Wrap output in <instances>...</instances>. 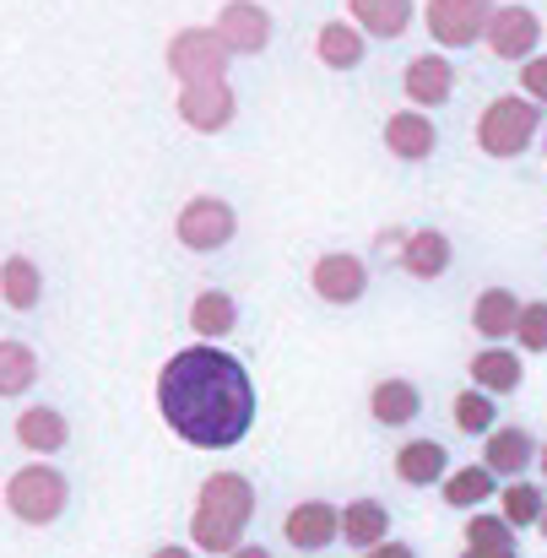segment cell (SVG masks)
<instances>
[{
	"label": "cell",
	"mask_w": 547,
	"mask_h": 558,
	"mask_svg": "<svg viewBox=\"0 0 547 558\" xmlns=\"http://www.w3.org/2000/svg\"><path fill=\"white\" fill-rule=\"evenodd\" d=\"M158 412L195 450H228L255 423V379L222 348H184L158 374Z\"/></svg>",
	"instance_id": "cell-1"
},
{
	"label": "cell",
	"mask_w": 547,
	"mask_h": 558,
	"mask_svg": "<svg viewBox=\"0 0 547 558\" xmlns=\"http://www.w3.org/2000/svg\"><path fill=\"white\" fill-rule=\"evenodd\" d=\"M250 515H255V483L244 472H217L195 494L190 537H195L200 554H233V548H244Z\"/></svg>",
	"instance_id": "cell-2"
},
{
	"label": "cell",
	"mask_w": 547,
	"mask_h": 558,
	"mask_svg": "<svg viewBox=\"0 0 547 558\" xmlns=\"http://www.w3.org/2000/svg\"><path fill=\"white\" fill-rule=\"evenodd\" d=\"M543 131H547L543 104L505 93V98H494V104L483 109V120H477V147H483L488 158H521Z\"/></svg>",
	"instance_id": "cell-3"
},
{
	"label": "cell",
	"mask_w": 547,
	"mask_h": 558,
	"mask_svg": "<svg viewBox=\"0 0 547 558\" xmlns=\"http://www.w3.org/2000/svg\"><path fill=\"white\" fill-rule=\"evenodd\" d=\"M65 505H71V483H65V472H54V466H44V461L11 472V483H5V510H11L16 521H27V526L60 521Z\"/></svg>",
	"instance_id": "cell-4"
},
{
	"label": "cell",
	"mask_w": 547,
	"mask_h": 558,
	"mask_svg": "<svg viewBox=\"0 0 547 558\" xmlns=\"http://www.w3.org/2000/svg\"><path fill=\"white\" fill-rule=\"evenodd\" d=\"M228 49L217 38V27H180L169 38V71L180 76L184 87H200V82H228Z\"/></svg>",
	"instance_id": "cell-5"
},
{
	"label": "cell",
	"mask_w": 547,
	"mask_h": 558,
	"mask_svg": "<svg viewBox=\"0 0 547 558\" xmlns=\"http://www.w3.org/2000/svg\"><path fill=\"white\" fill-rule=\"evenodd\" d=\"M233 233H239V217H233V206L217 201V195H195V201H184V211L174 217V239H180L184 250H195V255L222 250Z\"/></svg>",
	"instance_id": "cell-6"
},
{
	"label": "cell",
	"mask_w": 547,
	"mask_h": 558,
	"mask_svg": "<svg viewBox=\"0 0 547 558\" xmlns=\"http://www.w3.org/2000/svg\"><path fill=\"white\" fill-rule=\"evenodd\" d=\"M488 16H494V0H428L423 11L428 38L445 49H472L488 33Z\"/></svg>",
	"instance_id": "cell-7"
},
{
	"label": "cell",
	"mask_w": 547,
	"mask_h": 558,
	"mask_svg": "<svg viewBox=\"0 0 547 558\" xmlns=\"http://www.w3.org/2000/svg\"><path fill=\"white\" fill-rule=\"evenodd\" d=\"M483 44L494 49V60H510V65L521 60L526 65L537 54V44H543V16L532 5H494Z\"/></svg>",
	"instance_id": "cell-8"
},
{
	"label": "cell",
	"mask_w": 547,
	"mask_h": 558,
	"mask_svg": "<svg viewBox=\"0 0 547 558\" xmlns=\"http://www.w3.org/2000/svg\"><path fill=\"white\" fill-rule=\"evenodd\" d=\"M180 120L190 131H200V136H217V131H228L233 125V114H239V98H233V87L228 82H200V87H180Z\"/></svg>",
	"instance_id": "cell-9"
},
{
	"label": "cell",
	"mask_w": 547,
	"mask_h": 558,
	"mask_svg": "<svg viewBox=\"0 0 547 558\" xmlns=\"http://www.w3.org/2000/svg\"><path fill=\"white\" fill-rule=\"evenodd\" d=\"M217 38L228 54H260L271 44V11L255 0H228L217 11Z\"/></svg>",
	"instance_id": "cell-10"
},
{
	"label": "cell",
	"mask_w": 547,
	"mask_h": 558,
	"mask_svg": "<svg viewBox=\"0 0 547 558\" xmlns=\"http://www.w3.org/2000/svg\"><path fill=\"white\" fill-rule=\"evenodd\" d=\"M282 537H288L299 554H320V548H331V543L342 537V510L326 505V499H304V505L288 510Z\"/></svg>",
	"instance_id": "cell-11"
},
{
	"label": "cell",
	"mask_w": 547,
	"mask_h": 558,
	"mask_svg": "<svg viewBox=\"0 0 547 558\" xmlns=\"http://www.w3.org/2000/svg\"><path fill=\"white\" fill-rule=\"evenodd\" d=\"M309 288H315L326 304H358V299L368 293V266L358 260V255H348V250H331V255L315 260Z\"/></svg>",
	"instance_id": "cell-12"
},
{
	"label": "cell",
	"mask_w": 547,
	"mask_h": 558,
	"mask_svg": "<svg viewBox=\"0 0 547 558\" xmlns=\"http://www.w3.org/2000/svg\"><path fill=\"white\" fill-rule=\"evenodd\" d=\"M401 93H406V104L412 109H439V104H450V93H455V65L445 60V54H417V60H406V71H401Z\"/></svg>",
	"instance_id": "cell-13"
},
{
	"label": "cell",
	"mask_w": 547,
	"mask_h": 558,
	"mask_svg": "<svg viewBox=\"0 0 547 558\" xmlns=\"http://www.w3.org/2000/svg\"><path fill=\"white\" fill-rule=\"evenodd\" d=\"M385 147H390V158H401V163H423V158H434L439 131H434V120H428L423 109H396V114L385 120Z\"/></svg>",
	"instance_id": "cell-14"
},
{
	"label": "cell",
	"mask_w": 547,
	"mask_h": 558,
	"mask_svg": "<svg viewBox=\"0 0 547 558\" xmlns=\"http://www.w3.org/2000/svg\"><path fill=\"white\" fill-rule=\"evenodd\" d=\"M543 450H537V434H526V428H494L488 439H483V466L494 472V477H526L532 472V461H537Z\"/></svg>",
	"instance_id": "cell-15"
},
{
	"label": "cell",
	"mask_w": 547,
	"mask_h": 558,
	"mask_svg": "<svg viewBox=\"0 0 547 558\" xmlns=\"http://www.w3.org/2000/svg\"><path fill=\"white\" fill-rule=\"evenodd\" d=\"M450 239L439 233V228H417V233H406V244H401V271L406 277H417V282H439L445 271H450Z\"/></svg>",
	"instance_id": "cell-16"
},
{
	"label": "cell",
	"mask_w": 547,
	"mask_h": 558,
	"mask_svg": "<svg viewBox=\"0 0 547 558\" xmlns=\"http://www.w3.org/2000/svg\"><path fill=\"white\" fill-rule=\"evenodd\" d=\"M521 304H526V299H515L510 288H483V293L472 299V331H477L483 342H505V337H515V326H521Z\"/></svg>",
	"instance_id": "cell-17"
},
{
	"label": "cell",
	"mask_w": 547,
	"mask_h": 558,
	"mask_svg": "<svg viewBox=\"0 0 547 558\" xmlns=\"http://www.w3.org/2000/svg\"><path fill=\"white\" fill-rule=\"evenodd\" d=\"M396 477L406 488H428V483H445L450 477V450L439 439H406L396 450Z\"/></svg>",
	"instance_id": "cell-18"
},
{
	"label": "cell",
	"mask_w": 547,
	"mask_h": 558,
	"mask_svg": "<svg viewBox=\"0 0 547 558\" xmlns=\"http://www.w3.org/2000/svg\"><path fill=\"white\" fill-rule=\"evenodd\" d=\"M412 16H417L412 0H348V22L364 38H401L412 27Z\"/></svg>",
	"instance_id": "cell-19"
},
{
	"label": "cell",
	"mask_w": 547,
	"mask_h": 558,
	"mask_svg": "<svg viewBox=\"0 0 547 558\" xmlns=\"http://www.w3.org/2000/svg\"><path fill=\"white\" fill-rule=\"evenodd\" d=\"M472 385L488 390V396H515L526 385V364L515 348H483L472 353Z\"/></svg>",
	"instance_id": "cell-20"
},
{
	"label": "cell",
	"mask_w": 547,
	"mask_h": 558,
	"mask_svg": "<svg viewBox=\"0 0 547 558\" xmlns=\"http://www.w3.org/2000/svg\"><path fill=\"white\" fill-rule=\"evenodd\" d=\"M368 412H374V423H385V428H406V423H417V412H423V390H417L412 379H379V385L368 390Z\"/></svg>",
	"instance_id": "cell-21"
},
{
	"label": "cell",
	"mask_w": 547,
	"mask_h": 558,
	"mask_svg": "<svg viewBox=\"0 0 547 558\" xmlns=\"http://www.w3.org/2000/svg\"><path fill=\"white\" fill-rule=\"evenodd\" d=\"M342 543L358 548V554H374L379 543H390V510H385L379 499L342 505Z\"/></svg>",
	"instance_id": "cell-22"
},
{
	"label": "cell",
	"mask_w": 547,
	"mask_h": 558,
	"mask_svg": "<svg viewBox=\"0 0 547 558\" xmlns=\"http://www.w3.org/2000/svg\"><path fill=\"white\" fill-rule=\"evenodd\" d=\"M315 54H320V65H331V71H358L368 54V38L353 22H326V27L315 33Z\"/></svg>",
	"instance_id": "cell-23"
},
{
	"label": "cell",
	"mask_w": 547,
	"mask_h": 558,
	"mask_svg": "<svg viewBox=\"0 0 547 558\" xmlns=\"http://www.w3.org/2000/svg\"><path fill=\"white\" fill-rule=\"evenodd\" d=\"M190 326H195L200 342H222V337L239 331V304H233L222 288H206V293L190 304Z\"/></svg>",
	"instance_id": "cell-24"
},
{
	"label": "cell",
	"mask_w": 547,
	"mask_h": 558,
	"mask_svg": "<svg viewBox=\"0 0 547 558\" xmlns=\"http://www.w3.org/2000/svg\"><path fill=\"white\" fill-rule=\"evenodd\" d=\"M16 439H22L33 456H54V450H65L71 423H65L54 407H33V412H22V417H16Z\"/></svg>",
	"instance_id": "cell-25"
},
{
	"label": "cell",
	"mask_w": 547,
	"mask_h": 558,
	"mask_svg": "<svg viewBox=\"0 0 547 558\" xmlns=\"http://www.w3.org/2000/svg\"><path fill=\"white\" fill-rule=\"evenodd\" d=\"M499 494V477L477 461V466H461V472H450L445 483H439V499L450 505V510H477V505H488Z\"/></svg>",
	"instance_id": "cell-26"
},
{
	"label": "cell",
	"mask_w": 547,
	"mask_h": 558,
	"mask_svg": "<svg viewBox=\"0 0 547 558\" xmlns=\"http://www.w3.org/2000/svg\"><path fill=\"white\" fill-rule=\"evenodd\" d=\"M461 558H515V526L505 515L499 521H488V515L466 521V554Z\"/></svg>",
	"instance_id": "cell-27"
},
{
	"label": "cell",
	"mask_w": 547,
	"mask_h": 558,
	"mask_svg": "<svg viewBox=\"0 0 547 558\" xmlns=\"http://www.w3.org/2000/svg\"><path fill=\"white\" fill-rule=\"evenodd\" d=\"M38 293H44L38 266H33L27 255H11V260L0 266V299H5L11 310H33V304H38Z\"/></svg>",
	"instance_id": "cell-28"
},
{
	"label": "cell",
	"mask_w": 547,
	"mask_h": 558,
	"mask_svg": "<svg viewBox=\"0 0 547 558\" xmlns=\"http://www.w3.org/2000/svg\"><path fill=\"white\" fill-rule=\"evenodd\" d=\"M499 505H505V521L521 532V526H543V510H547V494L537 483L515 477L510 488H499Z\"/></svg>",
	"instance_id": "cell-29"
},
{
	"label": "cell",
	"mask_w": 547,
	"mask_h": 558,
	"mask_svg": "<svg viewBox=\"0 0 547 558\" xmlns=\"http://www.w3.org/2000/svg\"><path fill=\"white\" fill-rule=\"evenodd\" d=\"M450 417H455V428L461 434H494L499 428V407H494V396L488 390H461L455 396V407H450Z\"/></svg>",
	"instance_id": "cell-30"
},
{
	"label": "cell",
	"mask_w": 547,
	"mask_h": 558,
	"mask_svg": "<svg viewBox=\"0 0 547 558\" xmlns=\"http://www.w3.org/2000/svg\"><path fill=\"white\" fill-rule=\"evenodd\" d=\"M38 379V353L27 342H0V396H22Z\"/></svg>",
	"instance_id": "cell-31"
},
{
	"label": "cell",
	"mask_w": 547,
	"mask_h": 558,
	"mask_svg": "<svg viewBox=\"0 0 547 558\" xmlns=\"http://www.w3.org/2000/svg\"><path fill=\"white\" fill-rule=\"evenodd\" d=\"M515 348H526V353H547V299H526V304H521Z\"/></svg>",
	"instance_id": "cell-32"
},
{
	"label": "cell",
	"mask_w": 547,
	"mask_h": 558,
	"mask_svg": "<svg viewBox=\"0 0 547 558\" xmlns=\"http://www.w3.org/2000/svg\"><path fill=\"white\" fill-rule=\"evenodd\" d=\"M521 98L547 104V54H532V60L521 65Z\"/></svg>",
	"instance_id": "cell-33"
},
{
	"label": "cell",
	"mask_w": 547,
	"mask_h": 558,
	"mask_svg": "<svg viewBox=\"0 0 547 558\" xmlns=\"http://www.w3.org/2000/svg\"><path fill=\"white\" fill-rule=\"evenodd\" d=\"M364 558H417V554H412L406 543H379V548H374V554H364Z\"/></svg>",
	"instance_id": "cell-34"
},
{
	"label": "cell",
	"mask_w": 547,
	"mask_h": 558,
	"mask_svg": "<svg viewBox=\"0 0 547 558\" xmlns=\"http://www.w3.org/2000/svg\"><path fill=\"white\" fill-rule=\"evenodd\" d=\"M228 558H271V548H260V543L250 548V543H244V548H233V554H228Z\"/></svg>",
	"instance_id": "cell-35"
},
{
	"label": "cell",
	"mask_w": 547,
	"mask_h": 558,
	"mask_svg": "<svg viewBox=\"0 0 547 558\" xmlns=\"http://www.w3.org/2000/svg\"><path fill=\"white\" fill-rule=\"evenodd\" d=\"M153 558H195V554H190V548H158Z\"/></svg>",
	"instance_id": "cell-36"
},
{
	"label": "cell",
	"mask_w": 547,
	"mask_h": 558,
	"mask_svg": "<svg viewBox=\"0 0 547 558\" xmlns=\"http://www.w3.org/2000/svg\"><path fill=\"white\" fill-rule=\"evenodd\" d=\"M537 461H543V472H547V445H543V456H537Z\"/></svg>",
	"instance_id": "cell-37"
},
{
	"label": "cell",
	"mask_w": 547,
	"mask_h": 558,
	"mask_svg": "<svg viewBox=\"0 0 547 558\" xmlns=\"http://www.w3.org/2000/svg\"><path fill=\"white\" fill-rule=\"evenodd\" d=\"M543 537H547V510H543Z\"/></svg>",
	"instance_id": "cell-38"
},
{
	"label": "cell",
	"mask_w": 547,
	"mask_h": 558,
	"mask_svg": "<svg viewBox=\"0 0 547 558\" xmlns=\"http://www.w3.org/2000/svg\"><path fill=\"white\" fill-rule=\"evenodd\" d=\"M543 142H547V131H543Z\"/></svg>",
	"instance_id": "cell-39"
}]
</instances>
